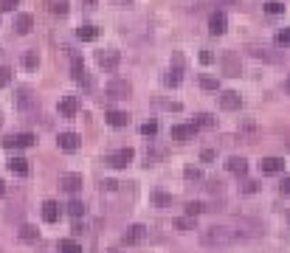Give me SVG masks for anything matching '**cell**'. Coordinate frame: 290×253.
Instances as JSON below:
<instances>
[{
	"label": "cell",
	"instance_id": "6da1fadb",
	"mask_svg": "<svg viewBox=\"0 0 290 253\" xmlns=\"http://www.w3.org/2000/svg\"><path fill=\"white\" fill-rule=\"evenodd\" d=\"M237 242V231L228 225H212V228L200 231V245L206 247H228Z\"/></svg>",
	"mask_w": 290,
	"mask_h": 253
},
{
	"label": "cell",
	"instance_id": "7a4b0ae2",
	"mask_svg": "<svg viewBox=\"0 0 290 253\" xmlns=\"http://www.w3.org/2000/svg\"><path fill=\"white\" fill-rule=\"evenodd\" d=\"M133 93V84L127 79H110L107 82V96L110 99H127Z\"/></svg>",
	"mask_w": 290,
	"mask_h": 253
},
{
	"label": "cell",
	"instance_id": "3957f363",
	"mask_svg": "<svg viewBox=\"0 0 290 253\" xmlns=\"http://www.w3.org/2000/svg\"><path fill=\"white\" fill-rule=\"evenodd\" d=\"M0 144L6 146V149H25V146L34 144V135L31 133H20V135H6V138L0 141Z\"/></svg>",
	"mask_w": 290,
	"mask_h": 253
},
{
	"label": "cell",
	"instance_id": "277c9868",
	"mask_svg": "<svg viewBox=\"0 0 290 253\" xmlns=\"http://www.w3.org/2000/svg\"><path fill=\"white\" fill-rule=\"evenodd\" d=\"M96 62H99V68H104V71H113V68H119L121 54H119V51H113V48L96 51Z\"/></svg>",
	"mask_w": 290,
	"mask_h": 253
},
{
	"label": "cell",
	"instance_id": "5b68a950",
	"mask_svg": "<svg viewBox=\"0 0 290 253\" xmlns=\"http://www.w3.org/2000/svg\"><path fill=\"white\" fill-rule=\"evenodd\" d=\"M133 155H135V152L130 149V146H124V149L113 152V155L107 157V163H110V166H113V169H124V166H127L130 161H133Z\"/></svg>",
	"mask_w": 290,
	"mask_h": 253
},
{
	"label": "cell",
	"instance_id": "8992f818",
	"mask_svg": "<svg viewBox=\"0 0 290 253\" xmlns=\"http://www.w3.org/2000/svg\"><path fill=\"white\" fill-rule=\"evenodd\" d=\"M194 133H197V124H175L169 138L172 141H189V138H194Z\"/></svg>",
	"mask_w": 290,
	"mask_h": 253
},
{
	"label": "cell",
	"instance_id": "52a82bcc",
	"mask_svg": "<svg viewBox=\"0 0 290 253\" xmlns=\"http://www.w3.org/2000/svg\"><path fill=\"white\" fill-rule=\"evenodd\" d=\"M262 225L254 219H237V236H259Z\"/></svg>",
	"mask_w": 290,
	"mask_h": 253
},
{
	"label": "cell",
	"instance_id": "ba28073f",
	"mask_svg": "<svg viewBox=\"0 0 290 253\" xmlns=\"http://www.w3.org/2000/svg\"><path fill=\"white\" fill-rule=\"evenodd\" d=\"M144 236H147V228H144V225H133V228H127V234L121 236V242H124V245H138Z\"/></svg>",
	"mask_w": 290,
	"mask_h": 253
},
{
	"label": "cell",
	"instance_id": "9c48e42d",
	"mask_svg": "<svg viewBox=\"0 0 290 253\" xmlns=\"http://www.w3.org/2000/svg\"><path fill=\"white\" fill-rule=\"evenodd\" d=\"M82 175H79V172H68V175H62V188H65V192H79V188H82Z\"/></svg>",
	"mask_w": 290,
	"mask_h": 253
},
{
	"label": "cell",
	"instance_id": "30bf717a",
	"mask_svg": "<svg viewBox=\"0 0 290 253\" xmlns=\"http://www.w3.org/2000/svg\"><path fill=\"white\" fill-rule=\"evenodd\" d=\"M220 65H223V71L228 73V76H240V59H237L234 54H223L220 56Z\"/></svg>",
	"mask_w": 290,
	"mask_h": 253
},
{
	"label": "cell",
	"instance_id": "8fae6325",
	"mask_svg": "<svg viewBox=\"0 0 290 253\" xmlns=\"http://www.w3.org/2000/svg\"><path fill=\"white\" fill-rule=\"evenodd\" d=\"M225 25H228V20H225V14H223V12H214L212 17H209V31H212L214 37H217V34H223V31H225Z\"/></svg>",
	"mask_w": 290,
	"mask_h": 253
},
{
	"label": "cell",
	"instance_id": "7c38bea8",
	"mask_svg": "<svg viewBox=\"0 0 290 253\" xmlns=\"http://www.w3.org/2000/svg\"><path fill=\"white\" fill-rule=\"evenodd\" d=\"M259 169L265 172V175H279V172L284 169V161L282 157H265V161L259 163Z\"/></svg>",
	"mask_w": 290,
	"mask_h": 253
},
{
	"label": "cell",
	"instance_id": "4fadbf2b",
	"mask_svg": "<svg viewBox=\"0 0 290 253\" xmlns=\"http://www.w3.org/2000/svg\"><path fill=\"white\" fill-rule=\"evenodd\" d=\"M220 104H223V110H240L242 107V99H240V93L228 90V93L220 96Z\"/></svg>",
	"mask_w": 290,
	"mask_h": 253
},
{
	"label": "cell",
	"instance_id": "5bb4252c",
	"mask_svg": "<svg viewBox=\"0 0 290 253\" xmlns=\"http://www.w3.org/2000/svg\"><path fill=\"white\" fill-rule=\"evenodd\" d=\"M71 76H73V82H88V76H85V65H82V59H79L76 54L71 56Z\"/></svg>",
	"mask_w": 290,
	"mask_h": 253
},
{
	"label": "cell",
	"instance_id": "9a60e30c",
	"mask_svg": "<svg viewBox=\"0 0 290 253\" xmlns=\"http://www.w3.org/2000/svg\"><path fill=\"white\" fill-rule=\"evenodd\" d=\"M76 110H79L76 96H65V99L60 102V113L65 115V118H73V115H76Z\"/></svg>",
	"mask_w": 290,
	"mask_h": 253
},
{
	"label": "cell",
	"instance_id": "2e32d148",
	"mask_svg": "<svg viewBox=\"0 0 290 253\" xmlns=\"http://www.w3.org/2000/svg\"><path fill=\"white\" fill-rule=\"evenodd\" d=\"M31 28H34V17H31V14H17V17H14V31H17V34H28Z\"/></svg>",
	"mask_w": 290,
	"mask_h": 253
},
{
	"label": "cell",
	"instance_id": "e0dca14e",
	"mask_svg": "<svg viewBox=\"0 0 290 253\" xmlns=\"http://www.w3.org/2000/svg\"><path fill=\"white\" fill-rule=\"evenodd\" d=\"M60 149L76 152V149H79V135H76V133H62V135H60Z\"/></svg>",
	"mask_w": 290,
	"mask_h": 253
},
{
	"label": "cell",
	"instance_id": "ac0fdd59",
	"mask_svg": "<svg viewBox=\"0 0 290 253\" xmlns=\"http://www.w3.org/2000/svg\"><path fill=\"white\" fill-rule=\"evenodd\" d=\"M225 169H228L231 175H245V169H248V161L245 157H228V163H225Z\"/></svg>",
	"mask_w": 290,
	"mask_h": 253
},
{
	"label": "cell",
	"instance_id": "d6986e66",
	"mask_svg": "<svg viewBox=\"0 0 290 253\" xmlns=\"http://www.w3.org/2000/svg\"><path fill=\"white\" fill-rule=\"evenodd\" d=\"M107 124L110 126H127L130 124V115L121 113V110H110V113H107Z\"/></svg>",
	"mask_w": 290,
	"mask_h": 253
},
{
	"label": "cell",
	"instance_id": "ffe728a7",
	"mask_svg": "<svg viewBox=\"0 0 290 253\" xmlns=\"http://www.w3.org/2000/svg\"><path fill=\"white\" fill-rule=\"evenodd\" d=\"M43 219L45 223H56V219H60V205H56L54 200H48V203L43 205Z\"/></svg>",
	"mask_w": 290,
	"mask_h": 253
},
{
	"label": "cell",
	"instance_id": "44dd1931",
	"mask_svg": "<svg viewBox=\"0 0 290 253\" xmlns=\"http://www.w3.org/2000/svg\"><path fill=\"white\" fill-rule=\"evenodd\" d=\"M17 107H20V110L34 107V96H31L28 87H20V90H17Z\"/></svg>",
	"mask_w": 290,
	"mask_h": 253
},
{
	"label": "cell",
	"instance_id": "7402d4cb",
	"mask_svg": "<svg viewBox=\"0 0 290 253\" xmlns=\"http://www.w3.org/2000/svg\"><path fill=\"white\" fill-rule=\"evenodd\" d=\"M9 169H12L14 175H28V161H25V157H12V161H9Z\"/></svg>",
	"mask_w": 290,
	"mask_h": 253
},
{
	"label": "cell",
	"instance_id": "603a6c76",
	"mask_svg": "<svg viewBox=\"0 0 290 253\" xmlns=\"http://www.w3.org/2000/svg\"><path fill=\"white\" fill-rule=\"evenodd\" d=\"M45 6H48L51 14H68V0H45Z\"/></svg>",
	"mask_w": 290,
	"mask_h": 253
},
{
	"label": "cell",
	"instance_id": "cb8c5ba5",
	"mask_svg": "<svg viewBox=\"0 0 290 253\" xmlns=\"http://www.w3.org/2000/svg\"><path fill=\"white\" fill-rule=\"evenodd\" d=\"M76 37L82 42H91V40H96V37H99V28H93V25H82V28L76 31Z\"/></svg>",
	"mask_w": 290,
	"mask_h": 253
},
{
	"label": "cell",
	"instance_id": "d4e9b609",
	"mask_svg": "<svg viewBox=\"0 0 290 253\" xmlns=\"http://www.w3.org/2000/svg\"><path fill=\"white\" fill-rule=\"evenodd\" d=\"M60 253H82V245L76 239H62L60 242Z\"/></svg>",
	"mask_w": 290,
	"mask_h": 253
},
{
	"label": "cell",
	"instance_id": "484cf974",
	"mask_svg": "<svg viewBox=\"0 0 290 253\" xmlns=\"http://www.w3.org/2000/svg\"><path fill=\"white\" fill-rule=\"evenodd\" d=\"M163 84H169V87H178V84H181V68H175V71L166 73V76H163Z\"/></svg>",
	"mask_w": 290,
	"mask_h": 253
},
{
	"label": "cell",
	"instance_id": "4316f807",
	"mask_svg": "<svg viewBox=\"0 0 290 253\" xmlns=\"http://www.w3.org/2000/svg\"><path fill=\"white\" fill-rule=\"evenodd\" d=\"M175 228H178V231H194V217H181V219H175Z\"/></svg>",
	"mask_w": 290,
	"mask_h": 253
},
{
	"label": "cell",
	"instance_id": "83f0119b",
	"mask_svg": "<svg viewBox=\"0 0 290 253\" xmlns=\"http://www.w3.org/2000/svg\"><path fill=\"white\" fill-rule=\"evenodd\" d=\"M23 65L28 68V71H34V68L40 65V56H37V51H28V54L23 56Z\"/></svg>",
	"mask_w": 290,
	"mask_h": 253
},
{
	"label": "cell",
	"instance_id": "f1b7e54d",
	"mask_svg": "<svg viewBox=\"0 0 290 253\" xmlns=\"http://www.w3.org/2000/svg\"><path fill=\"white\" fill-rule=\"evenodd\" d=\"M152 200H155L161 208H169V205H172V197H169V194H163V192H155V194H152Z\"/></svg>",
	"mask_w": 290,
	"mask_h": 253
},
{
	"label": "cell",
	"instance_id": "f546056e",
	"mask_svg": "<svg viewBox=\"0 0 290 253\" xmlns=\"http://www.w3.org/2000/svg\"><path fill=\"white\" fill-rule=\"evenodd\" d=\"M265 12H268V14H282V12H284V3H279V0H268V3H265Z\"/></svg>",
	"mask_w": 290,
	"mask_h": 253
},
{
	"label": "cell",
	"instance_id": "4dcf8cb0",
	"mask_svg": "<svg viewBox=\"0 0 290 253\" xmlns=\"http://www.w3.org/2000/svg\"><path fill=\"white\" fill-rule=\"evenodd\" d=\"M68 214H71V217H82V214H85V205H82V203H79V200H73V203L71 205H68Z\"/></svg>",
	"mask_w": 290,
	"mask_h": 253
},
{
	"label": "cell",
	"instance_id": "1f68e13d",
	"mask_svg": "<svg viewBox=\"0 0 290 253\" xmlns=\"http://www.w3.org/2000/svg\"><path fill=\"white\" fill-rule=\"evenodd\" d=\"M200 84H203L206 90H217V87H220V82L214 76H200Z\"/></svg>",
	"mask_w": 290,
	"mask_h": 253
},
{
	"label": "cell",
	"instance_id": "d6a6232c",
	"mask_svg": "<svg viewBox=\"0 0 290 253\" xmlns=\"http://www.w3.org/2000/svg\"><path fill=\"white\" fill-rule=\"evenodd\" d=\"M20 236H23V239H25V242H37V231H34V228H31V225H25V228H23V231H20Z\"/></svg>",
	"mask_w": 290,
	"mask_h": 253
},
{
	"label": "cell",
	"instance_id": "836d02e7",
	"mask_svg": "<svg viewBox=\"0 0 290 253\" xmlns=\"http://www.w3.org/2000/svg\"><path fill=\"white\" fill-rule=\"evenodd\" d=\"M276 45H290V28H282L276 34Z\"/></svg>",
	"mask_w": 290,
	"mask_h": 253
},
{
	"label": "cell",
	"instance_id": "e575fe53",
	"mask_svg": "<svg viewBox=\"0 0 290 253\" xmlns=\"http://www.w3.org/2000/svg\"><path fill=\"white\" fill-rule=\"evenodd\" d=\"M158 133V124L155 121H147V124H141V135H155Z\"/></svg>",
	"mask_w": 290,
	"mask_h": 253
},
{
	"label": "cell",
	"instance_id": "d590c367",
	"mask_svg": "<svg viewBox=\"0 0 290 253\" xmlns=\"http://www.w3.org/2000/svg\"><path fill=\"white\" fill-rule=\"evenodd\" d=\"M9 82H12V71H9L6 65H3V68H0V87H6Z\"/></svg>",
	"mask_w": 290,
	"mask_h": 253
},
{
	"label": "cell",
	"instance_id": "8d00e7d4",
	"mask_svg": "<svg viewBox=\"0 0 290 253\" xmlns=\"http://www.w3.org/2000/svg\"><path fill=\"white\" fill-rule=\"evenodd\" d=\"M20 0H0V12H14Z\"/></svg>",
	"mask_w": 290,
	"mask_h": 253
},
{
	"label": "cell",
	"instance_id": "74e56055",
	"mask_svg": "<svg viewBox=\"0 0 290 253\" xmlns=\"http://www.w3.org/2000/svg\"><path fill=\"white\" fill-rule=\"evenodd\" d=\"M183 177H186V180H200V177H203V175H200V169H194V166H189V169H186V172H183Z\"/></svg>",
	"mask_w": 290,
	"mask_h": 253
},
{
	"label": "cell",
	"instance_id": "f35d334b",
	"mask_svg": "<svg viewBox=\"0 0 290 253\" xmlns=\"http://www.w3.org/2000/svg\"><path fill=\"white\" fill-rule=\"evenodd\" d=\"M200 211H203V203H189V205H186V214H189V217H197Z\"/></svg>",
	"mask_w": 290,
	"mask_h": 253
},
{
	"label": "cell",
	"instance_id": "ab89813d",
	"mask_svg": "<svg viewBox=\"0 0 290 253\" xmlns=\"http://www.w3.org/2000/svg\"><path fill=\"white\" fill-rule=\"evenodd\" d=\"M194 124H200V126H214V118L209 113H203V115H197V121Z\"/></svg>",
	"mask_w": 290,
	"mask_h": 253
},
{
	"label": "cell",
	"instance_id": "60d3db41",
	"mask_svg": "<svg viewBox=\"0 0 290 253\" xmlns=\"http://www.w3.org/2000/svg\"><path fill=\"white\" fill-rule=\"evenodd\" d=\"M200 62H203V65H209V62H214V54H212V51H203V54H200Z\"/></svg>",
	"mask_w": 290,
	"mask_h": 253
},
{
	"label": "cell",
	"instance_id": "b9f144b4",
	"mask_svg": "<svg viewBox=\"0 0 290 253\" xmlns=\"http://www.w3.org/2000/svg\"><path fill=\"white\" fill-rule=\"evenodd\" d=\"M279 188H282V194H290V177H284V180H282V186H279Z\"/></svg>",
	"mask_w": 290,
	"mask_h": 253
},
{
	"label": "cell",
	"instance_id": "7bdbcfd3",
	"mask_svg": "<svg viewBox=\"0 0 290 253\" xmlns=\"http://www.w3.org/2000/svg\"><path fill=\"white\" fill-rule=\"evenodd\" d=\"M3 194H6V186H3V180H0V197H3Z\"/></svg>",
	"mask_w": 290,
	"mask_h": 253
},
{
	"label": "cell",
	"instance_id": "ee69618b",
	"mask_svg": "<svg viewBox=\"0 0 290 253\" xmlns=\"http://www.w3.org/2000/svg\"><path fill=\"white\" fill-rule=\"evenodd\" d=\"M217 3H240V0H217Z\"/></svg>",
	"mask_w": 290,
	"mask_h": 253
},
{
	"label": "cell",
	"instance_id": "f6af8a7d",
	"mask_svg": "<svg viewBox=\"0 0 290 253\" xmlns=\"http://www.w3.org/2000/svg\"><path fill=\"white\" fill-rule=\"evenodd\" d=\"M284 87H287V90H290V82H287V84H284Z\"/></svg>",
	"mask_w": 290,
	"mask_h": 253
},
{
	"label": "cell",
	"instance_id": "bcb514c9",
	"mask_svg": "<svg viewBox=\"0 0 290 253\" xmlns=\"http://www.w3.org/2000/svg\"><path fill=\"white\" fill-rule=\"evenodd\" d=\"M0 124H3V118H0Z\"/></svg>",
	"mask_w": 290,
	"mask_h": 253
}]
</instances>
